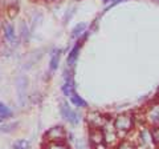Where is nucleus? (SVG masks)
<instances>
[{
    "label": "nucleus",
    "instance_id": "1",
    "mask_svg": "<svg viewBox=\"0 0 159 149\" xmlns=\"http://www.w3.org/2000/svg\"><path fill=\"white\" fill-rule=\"evenodd\" d=\"M134 121L135 118L131 113H121L118 115L116 118H114V123H113V127L116 129V132L119 133V135H126L130 131H133L134 128Z\"/></svg>",
    "mask_w": 159,
    "mask_h": 149
},
{
    "label": "nucleus",
    "instance_id": "2",
    "mask_svg": "<svg viewBox=\"0 0 159 149\" xmlns=\"http://www.w3.org/2000/svg\"><path fill=\"white\" fill-rule=\"evenodd\" d=\"M16 92H17V100L21 107H25L27 104V91H28V79L24 74H20L16 79Z\"/></svg>",
    "mask_w": 159,
    "mask_h": 149
},
{
    "label": "nucleus",
    "instance_id": "3",
    "mask_svg": "<svg viewBox=\"0 0 159 149\" xmlns=\"http://www.w3.org/2000/svg\"><path fill=\"white\" fill-rule=\"evenodd\" d=\"M66 138V131L61 125H54L45 133V140L48 142H64Z\"/></svg>",
    "mask_w": 159,
    "mask_h": 149
},
{
    "label": "nucleus",
    "instance_id": "4",
    "mask_svg": "<svg viewBox=\"0 0 159 149\" xmlns=\"http://www.w3.org/2000/svg\"><path fill=\"white\" fill-rule=\"evenodd\" d=\"M60 113H61V116L64 117V120H66L68 123L73 124V125H77L81 120V117L78 116L77 112H74L73 109L69 107L68 103H61V105H60Z\"/></svg>",
    "mask_w": 159,
    "mask_h": 149
},
{
    "label": "nucleus",
    "instance_id": "5",
    "mask_svg": "<svg viewBox=\"0 0 159 149\" xmlns=\"http://www.w3.org/2000/svg\"><path fill=\"white\" fill-rule=\"evenodd\" d=\"M143 118L150 127H159V104H154V105L148 107Z\"/></svg>",
    "mask_w": 159,
    "mask_h": 149
},
{
    "label": "nucleus",
    "instance_id": "6",
    "mask_svg": "<svg viewBox=\"0 0 159 149\" xmlns=\"http://www.w3.org/2000/svg\"><path fill=\"white\" fill-rule=\"evenodd\" d=\"M86 120L88 124L90 125V129H103L106 124V118L99 112H89Z\"/></svg>",
    "mask_w": 159,
    "mask_h": 149
},
{
    "label": "nucleus",
    "instance_id": "7",
    "mask_svg": "<svg viewBox=\"0 0 159 149\" xmlns=\"http://www.w3.org/2000/svg\"><path fill=\"white\" fill-rule=\"evenodd\" d=\"M138 138H139V144H141V147L143 149H152L155 147V142H154L152 136H151V131H148L146 128L141 129Z\"/></svg>",
    "mask_w": 159,
    "mask_h": 149
},
{
    "label": "nucleus",
    "instance_id": "8",
    "mask_svg": "<svg viewBox=\"0 0 159 149\" xmlns=\"http://www.w3.org/2000/svg\"><path fill=\"white\" fill-rule=\"evenodd\" d=\"M89 141L93 147H97L99 144L105 142V137H103V131L102 129H90L89 132Z\"/></svg>",
    "mask_w": 159,
    "mask_h": 149
},
{
    "label": "nucleus",
    "instance_id": "9",
    "mask_svg": "<svg viewBox=\"0 0 159 149\" xmlns=\"http://www.w3.org/2000/svg\"><path fill=\"white\" fill-rule=\"evenodd\" d=\"M65 81H64V85H62V92L64 95L70 97L73 93H74V83H73V77L70 73H68V69L65 71Z\"/></svg>",
    "mask_w": 159,
    "mask_h": 149
},
{
    "label": "nucleus",
    "instance_id": "10",
    "mask_svg": "<svg viewBox=\"0 0 159 149\" xmlns=\"http://www.w3.org/2000/svg\"><path fill=\"white\" fill-rule=\"evenodd\" d=\"M3 32H4V37L11 43V44H17V36L15 32V27L12 24H4L3 26Z\"/></svg>",
    "mask_w": 159,
    "mask_h": 149
},
{
    "label": "nucleus",
    "instance_id": "11",
    "mask_svg": "<svg viewBox=\"0 0 159 149\" xmlns=\"http://www.w3.org/2000/svg\"><path fill=\"white\" fill-rule=\"evenodd\" d=\"M102 131H103V137H105V142L109 144V145H114V144L117 142V138H118L114 127H113L111 131L110 129H106V128H103Z\"/></svg>",
    "mask_w": 159,
    "mask_h": 149
},
{
    "label": "nucleus",
    "instance_id": "12",
    "mask_svg": "<svg viewBox=\"0 0 159 149\" xmlns=\"http://www.w3.org/2000/svg\"><path fill=\"white\" fill-rule=\"evenodd\" d=\"M60 56H61V51L60 49H54L53 53L51 55V61H49V68L51 71L54 72L58 68V63H60Z\"/></svg>",
    "mask_w": 159,
    "mask_h": 149
},
{
    "label": "nucleus",
    "instance_id": "13",
    "mask_svg": "<svg viewBox=\"0 0 159 149\" xmlns=\"http://www.w3.org/2000/svg\"><path fill=\"white\" fill-rule=\"evenodd\" d=\"M80 48H81V44H76V46H74V47L72 48V51L69 52V56H68V65H69V67H72L73 64L76 63L77 57H78Z\"/></svg>",
    "mask_w": 159,
    "mask_h": 149
},
{
    "label": "nucleus",
    "instance_id": "14",
    "mask_svg": "<svg viewBox=\"0 0 159 149\" xmlns=\"http://www.w3.org/2000/svg\"><path fill=\"white\" fill-rule=\"evenodd\" d=\"M86 27H88L86 23H80V24H77V26L72 29V39L80 37V35H82L84 32H85Z\"/></svg>",
    "mask_w": 159,
    "mask_h": 149
},
{
    "label": "nucleus",
    "instance_id": "15",
    "mask_svg": "<svg viewBox=\"0 0 159 149\" xmlns=\"http://www.w3.org/2000/svg\"><path fill=\"white\" fill-rule=\"evenodd\" d=\"M20 36H21V40L24 43L28 41V39H29V28H28L27 23L24 20L20 23Z\"/></svg>",
    "mask_w": 159,
    "mask_h": 149
},
{
    "label": "nucleus",
    "instance_id": "16",
    "mask_svg": "<svg viewBox=\"0 0 159 149\" xmlns=\"http://www.w3.org/2000/svg\"><path fill=\"white\" fill-rule=\"evenodd\" d=\"M17 127H19V123H7V124H3V125H0V132H3V133H11Z\"/></svg>",
    "mask_w": 159,
    "mask_h": 149
},
{
    "label": "nucleus",
    "instance_id": "17",
    "mask_svg": "<svg viewBox=\"0 0 159 149\" xmlns=\"http://www.w3.org/2000/svg\"><path fill=\"white\" fill-rule=\"evenodd\" d=\"M69 99H70V101H72L73 105H76V107H78V108H84V107H86V103L80 97L76 92H74L73 95H72L70 97H69Z\"/></svg>",
    "mask_w": 159,
    "mask_h": 149
},
{
    "label": "nucleus",
    "instance_id": "18",
    "mask_svg": "<svg viewBox=\"0 0 159 149\" xmlns=\"http://www.w3.org/2000/svg\"><path fill=\"white\" fill-rule=\"evenodd\" d=\"M13 149H33L31 142L27 140H17L13 142Z\"/></svg>",
    "mask_w": 159,
    "mask_h": 149
},
{
    "label": "nucleus",
    "instance_id": "19",
    "mask_svg": "<svg viewBox=\"0 0 159 149\" xmlns=\"http://www.w3.org/2000/svg\"><path fill=\"white\" fill-rule=\"evenodd\" d=\"M11 115H12V111L9 109V107H7L4 103L0 101V116L4 118V117H9Z\"/></svg>",
    "mask_w": 159,
    "mask_h": 149
},
{
    "label": "nucleus",
    "instance_id": "20",
    "mask_svg": "<svg viewBox=\"0 0 159 149\" xmlns=\"http://www.w3.org/2000/svg\"><path fill=\"white\" fill-rule=\"evenodd\" d=\"M45 149H69L64 142H48Z\"/></svg>",
    "mask_w": 159,
    "mask_h": 149
},
{
    "label": "nucleus",
    "instance_id": "21",
    "mask_svg": "<svg viewBox=\"0 0 159 149\" xmlns=\"http://www.w3.org/2000/svg\"><path fill=\"white\" fill-rule=\"evenodd\" d=\"M151 136H152V140L155 142V145H159V127H154L151 129Z\"/></svg>",
    "mask_w": 159,
    "mask_h": 149
},
{
    "label": "nucleus",
    "instance_id": "22",
    "mask_svg": "<svg viewBox=\"0 0 159 149\" xmlns=\"http://www.w3.org/2000/svg\"><path fill=\"white\" fill-rule=\"evenodd\" d=\"M117 149H134V147H133V144L130 142V141H121L118 144V147H117Z\"/></svg>",
    "mask_w": 159,
    "mask_h": 149
},
{
    "label": "nucleus",
    "instance_id": "23",
    "mask_svg": "<svg viewBox=\"0 0 159 149\" xmlns=\"http://www.w3.org/2000/svg\"><path fill=\"white\" fill-rule=\"evenodd\" d=\"M76 149H90V148H89L86 141H84V140L80 138V140L76 141Z\"/></svg>",
    "mask_w": 159,
    "mask_h": 149
},
{
    "label": "nucleus",
    "instance_id": "24",
    "mask_svg": "<svg viewBox=\"0 0 159 149\" xmlns=\"http://www.w3.org/2000/svg\"><path fill=\"white\" fill-rule=\"evenodd\" d=\"M96 149H106V147L103 145V144H99V145H97V147H94Z\"/></svg>",
    "mask_w": 159,
    "mask_h": 149
},
{
    "label": "nucleus",
    "instance_id": "25",
    "mask_svg": "<svg viewBox=\"0 0 159 149\" xmlns=\"http://www.w3.org/2000/svg\"><path fill=\"white\" fill-rule=\"evenodd\" d=\"M8 2H9V3H11V4H12V6L15 7V4H16V3H17V0H8Z\"/></svg>",
    "mask_w": 159,
    "mask_h": 149
},
{
    "label": "nucleus",
    "instance_id": "26",
    "mask_svg": "<svg viewBox=\"0 0 159 149\" xmlns=\"http://www.w3.org/2000/svg\"><path fill=\"white\" fill-rule=\"evenodd\" d=\"M103 2H105V3H107V2H110V0H103Z\"/></svg>",
    "mask_w": 159,
    "mask_h": 149
},
{
    "label": "nucleus",
    "instance_id": "27",
    "mask_svg": "<svg viewBox=\"0 0 159 149\" xmlns=\"http://www.w3.org/2000/svg\"><path fill=\"white\" fill-rule=\"evenodd\" d=\"M48 2H56V0H48Z\"/></svg>",
    "mask_w": 159,
    "mask_h": 149
},
{
    "label": "nucleus",
    "instance_id": "28",
    "mask_svg": "<svg viewBox=\"0 0 159 149\" xmlns=\"http://www.w3.org/2000/svg\"><path fill=\"white\" fill-rule=\"evenodd\" d=\"M2 120H3V117H2V116H0V121H2Z\"/></svg>",
    "mask_w": 159,
    "mask_h": 149
},
{
    "label": "nucleus",
    "instance_id": "29",
    "mask_svg": "<svg viewBox=\"0 0 159 149\" xmlns=\"http://www.w3.org/2000/svg\"><path fill=\"white\" fill-rule=\"evenodd\" d=\"M0 46H2V40H0Z\"/></svg>",
    "mask_w": 159,
    "mask_h": 149
},
{
    "label": "nucleus",
    "instance_id": "30",
    "mask_svg": "<svg viewBox=\"0 0 159 149\" xmlns=\"http://www.w3.org/2000/svg\"><path fill=\"white\" fill-rule=\"evenodd\" d=\"M76 2H77V0H76Z\"/></svg>",
    "mask_w": 159,
    "mask_h": 149
}]
</instances>
